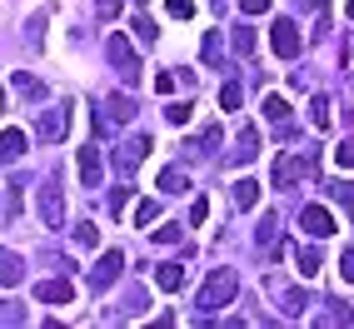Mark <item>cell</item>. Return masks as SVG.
Masks as SVG:
<instances>
[{"mask_svg":"<svg viewBox=\"0 0 354 329\" xmlns=\"http://www.w3.org/2000/svg\"><path fill=\"white\" fill-rule=\"evenodd\" d=\"M234 294H240V270L220 265V270L200 285V310H205V314H215V310H225V304H230Z\"/></svg>","mask_w":354,"mask_h":329,"instance_id":"1","label":"cell"},{"mask_svg":"<svg viewBox=\"0 0 354 329\" xmlns=\"http://www.w3.org/2000/svg\"><path fill=\"white\" fill-rule=\"evenodd\" d=\"M315 175V155H279L274 160V190H290V185Z\"/></svg>","mask_w":354,"mask_h":329,"instance_id":"2","label":"cell"},{"mask_svg":"<svg viewBox=\"0 0 354 329\" xmlns=\"http://www.w3.org/2000/svg\"><path fill=\"white\" fill-rule=\"evenodd\" d=\"M105 55H110V65H115V75H120L125 85H135V80H140V65H135V50H130V40H125V35H110V45H105Z\"/></svg>","mask_w":354,"mask_h":329,"instance_id":"3","label":"cell"},{"mask_svg":"<svg viewBox=\"0 0 354 329\" xmlns=\"http://www.w3.org/2000/svg\"><path fill=\"white\" fill-rule=\"evenodd\" d=\"M40 225L45 229H60L65 225V190L50 180V185H40Z\"/></svg>","mask_w":354,"mask_h":329,"instance_id":"4","label":"cell"},{"mask_svg":"<svg viewBox=\"0 0 354 329\" xmlns=\"http://www.w3.org/2000/svg\"><path fill=\"white\" fill-rule=\"evenodd\" d=\"M65 125H70V105H50V110L35 120L40 145H60V140H65Z\"/></svg>","mask_w":354,"mask_h":329,"instance_id":"5","label":"cell"},{"mask_svg":"<svg viewBox=\"0 0 354 329\" xmlns=\"http://www.w3.org/2000/svg\"><path fill=\"white\" fill-rule=\"evenodd\" d=\"M299 229L310 234V240H329L339 225H335V215H329L324 205H304V209H299Z\"/></svg>","mask_w":354,"mask_h":329,"instance_id":"6","label":"cell"},{"mask_svg":"<svg viewBox=\"0 0 354 329\" xmlns=\"http://www.w3.org/2000/svg\"><path fill=\"white\" fill-rule=\"evenodd\" d=\"M120 270H125V254H120V250H105L100 265L90 270V285H95V290H110L115 279H120Z\"/></svg>","mask_w":354,"mask_h":329,"instance_id":"7","label":"cell"},{"mask_svg":"<svg viewBox=\"0 0 354 329\" xmlns=\"http://www.w3.org/2000/svg\"><path fill=\"white\" fill-rule=\"evenodd\" d=\"M270 45H274L279 60H295V55H299V30H295V20H279V26L270 30Z\"/></svg>","mask_w":354,"mask_h":329,"instance_id":"8","label":"cell"},{"mask_svg":"<svg viewBox=\"0 0 354 329\" xmlns=\"http://www.w3.org/2000/svg\"><path fill=\"white\" fill-rule=\"evenodd\" d=\"M105 180V164H100V145H80V185L85 190H95Z\"/></svg>","mask_w":354,"mask_h":329,"instance_id":"9","label":"cell"},{"mask_svg":"<svg viewBox=\"0 0 354 329\" xmlns=\"http://www.w3.org/2000/svg\"><path fill=\"white\" fill-rule=\"evenodd\" d=\"M125 120H135V100H130V95H110V100H105V115H100V135H105L110 125H125Z\"/></svg>","mask_w":354,"mask_h":329,"instance_id":"10","label":"cell"},{"mask_svg":"<svg viewBox=\"0 0 354 329\" xmlns=\"http://www.w3.org/2000/svg\"><path fill=\"white\" fill-rule=\"evenodd\" d=\"M150 155V140L145 135H135V140H125V150H115V164H120V170H135L140 160Z\"/></svg>","mask_w":354,"mask_h":329,"instance_id":"11","label":"cell"},{"mask_svg":"<svg viewBox=\"0 0 354 329\" xmlns=\"http://www.w3.org/2000/svg\"><path fill=\"white\" fill-rule=\"evenodd\" d=\"M155 290H165V294L185 290V265H155Z\"/></svg>","mask_w":354,"mask_h":329,"instance_id":"12","label":"cell"},{"mask_svg":"<svg viewBox=\"0 0 354 329\" xmlns=\"http://www.w3.org/2000/svg\"><path fill=\"white\" fill-rule=\"evenodd\" d=\"M70 294H75V290H70L65 279H45V285L35 290V299H40V304H70Z\"/></svg>","mask_w":354,"mask_h":329,"instance_id":"13","label":"cell"},{"mask_svg":"<svg viewBox=\"0 0 354 329\" xmlns=\"http://www.w3.org/2000/svg\"><path fill=\"white\" fill-rule=\"evenodd\" d=\"M0 155H6L10 164H15L20 155H26V130H15V125H10L6 135H0Z\"/></svg>","mask_w":354,"mask_h":329,"instance_id":"14","label":"cell"},{"mask_svg":"<svg viewBox=\"0 0 354 329\" xmlns=\"http://www.w3.org/2000/svg\"><path fill=\"white\" fill-rule=\"evenodd\" d=\"M265 120H274V125H290V100L279 95V90H270V95H265Z\"/></svg>","mask_w":354,"mask_h":329,"instance_id":"15","label":"cell"},{"mask_svg":"<svg viewBox=\"0 0 354 329\" xmlns=\"http://www.w3.org/2000/svg\"><path fill=\"white\" fill-rule=\"evenodd\" d=\"M160 190H165V195H185V190H190V175L170 164V170H160Z\"/></svg>","mask_w":354,"mask_h":329,"instance_id":"16","label":"cell"},{"mask_svg":"<svg viewBox=\"0 0 354 329\" xmlns=\"http://www.w3.org/2000/svg\"><path fill=\"white\" fill-rule=\"evenodd\" d=\"M200 55H205V65H220V60H225V40H220V30H205Z\"/></svg>","mask_w":354,"mask_h":329,"instance_id":"17","label":"cell"},{"mask_svg":"<svg viewBox=\"0 0 354 329\" xmlns=\"http://www.w3.org/2000/svg\"><path fill=\"white\" fill-rule=\"evenodd\" d=\"M234 205H240V209H254V205H259V180H240V185H234Z\"/></svg>","mask_w":354,"mask_h":329,"instance_id":"18","label":"cell"},{"mask_svg":"<svg viewBox=\"0 0 354 329\" xmlns=\"http://www.w3.org/2000/svg\"><path fill=\"white\" fill-rule=\"evenodd\" d=\"M295 260H299V274H304V279H315V274H319V265H324V254H319V250H310V245H304V250L295 254Z\"/></svg>","mask_w":354,"mask_h":329,"instance_id":"19","label":"cell"},{"mask_svg":"<svg viewBox=\"0 0 354 329\" xmlns=\"http://www.w3.org/2000/svg\"><path fill=\"white\" fill-rule=\"evenodd\" d=\"M20 200H26V180H10V185H6V220L20 215Z\"/></svg>","mask_w":354,"mask_h":329,"instance_id":"20","label":"cell"},{"mask_svg":"<svg viewBox=\"0 0 354 329\" xmlns=\"http://www.w3.org/2000/svg\"><path fill=\"white\" fill-rule=\"evenodd\" d=\"M274 240H279V215H265L259 220V250H274Z\"/></svg>","mask_w":354,"mask_h":329,"instance_id":"21","label":"cell"},{"mask_svg":"<svg viewBox=\"0 0 354 329\" xmlns=\"http://www.w3.org/2000/svg\"><path fill=\"white\" fill-rule=\"evenodd\" d=\"M324 190L335 195V200H339V205L349 209V220H354V185H349V180H335V185H324Z\"/></svg>","mask_w":354,"mask_h":329,"instance_id":"22","label":"cell"},{"mask_svg":"<svg viewBox=\"0 0 354 329\" xmlns=\"http://www.w3.org/2000/svg\"><path fill=\"white\" fill-rule=\"evenodd\" d=\"M75 245H80V250H95V245H100V229L90 225V220H80V225H75Z\"/></svg>","mask_w":354,"mask_h":329,"instance_id":"23","label":"cell"},{"mask_svg":"<svg viewBox=\"0 0 354 329\" xmlns=\"http://www.w3.org/2000/svg\"><path fill=\"white\" fill-rule=\"evenodd\" d=\"M190 100H175V105H165V120H170V125H190Z\"/></svg>","mask_w":354,"mask_h":329,"instance_id":"24","label":"cell"},{"mask_svg":"<svg viewBox=\"0 0 354 329\" xmlns=\"http://www.w3.org/2000/svg\"><path fill=\"white\" fill-rule=\"evenodd\" d=\"M0 285H20V260H15V254H6V260H0Z\"/></svg>","mask_w":354,"mask_h":329,"instance_id":"25","label":"cell"},{"mask_svg":"<svg viewBox=\"0 0 354 329\" xmlns=\"http://www.w3.org/2000/svg\"><path fill=\"white\" fill-rule=\"evenodd\" d=\"M240 100H245V90L234 85V80H225V85H220V105H225V110H240Z\"/></svg>","mask_w":354,"mask_h":329,"instance_id":"26","label":"cell"},{"mask_svg":"<svg viewBox=\"0 0 354 329\" xmlns=\"http://www.w3.org/2000/svg\"><path fill=\"white\" fill-rule=\"evenodd\" d=\"M215 145H220V125H205V130H200V140H195V150L215 155Z\"/></svg>","mask_w":354,"mask_h":329,"instance_id":"27","label":"cell"},{"mask_svg":"<svg viewBox=\"0 0 354 329\" xmlns=\"http://www.w3.org/2000/svg\"><path fill=\"white\" fill-rule=\"evenodd\" d=\"M310 120H315V130H324V125H329V100H324V95H315V100H310Z\"/></svg>","mask_w":354,"mask_h":329,"instance_id":"28","label":"cell"},{"mask_svg":"<svg viewBox=\"0 0 354 329\" xmlns=\"http://www.w3.org/2000/svg\"><path fill=\"white\" fill-rule=\"evenodd\" d=\"M130 26H135V35L145 40V45H155V35H160V30H155V20H150V15H135Z\"/></svg>","mask_w":354,"mask_h":329,"instance_id":"29","label":"cell"},{"mask_svg":"<svg viewBox=\"0 0 354 329\" xmlns=\"http://www.w3.org/2000/svg\"><path fill=\"white\" fill-rule=\"evenodd\" d=\"M254 150H259V135H254V125H245L240 130V160H250Z\"/></svg>","mask_w":354,"mask_h":329,"instance_id":"30","label":"cell"},{"mask_svg":"<svg viewBox=\"0 0 354 329\" xmlns=\"http://www.w3.org/2000/svg\"><path fill=\"white\" fill-rule=\"evenodd\" d=\"M304 304H310V294H304V290H290V294H285V314H304Z\"/></svg>","mask_w":354,"mask_h":329,"instance_id":"31","label":"cell"},{"mask_svg":"<svg viewBox=\"0 0 354 329\" xmlns=\"http://www.w3.org/2000/svg\"><path fill=\"white\" fill-rule=\"evenodd\" d=\"M165 10H170L175 20H190L195 15V0H165Z\"/></svg>","mask_w":354,"mask_h":329,"instance_id":"32","label":"cell"},{"mask_svg":"<svg viewBox=\"0 0 354 329\" xmlns=\"http://www.w3.org/2000/svg\"><path fill=\"white\" fill-rule=\"evenodd\" d=\"M155 215H160V205H155V200H140V205H135V225H150Z\"/></svg>","mask_w":354,"mask_h":329,"instance_id":"33","label":"cell"},{"mask_svg":"<svg viewBox=\"0 0 354 329\" xmlns=\"http://www.w3.org/2000/svg\"><path fill=\"white\" fill-rule=\"evenodd\" d=\"M15 90H26V95H35V100L45 95V85H40L35 75H15Z\"/></svg>","mask_w":354,"mask_h":329,"instance_id":"34","label":"cell"},{"mask_svg":"<svg viewBox=\"0 0 354 329\" xmlns=\"http://www.w3.org/2000/svg\"><path fill=\"white\" fill-rule=\"evenodd\" d=\"M335 164L339 170H354V140H344V145L335 150Z\"/></svg>","mask_w":354,"mask_h":329,"instance_id":"35","label":"cell"},{"mask_svg":"<svg viewBox=\"0 0 354 329\" xmlns=\"http://www.w3.org/2000/svg\"><path fill=\"white\" fill-rule=\"evenodd\" d=\"M234 50H240V55H250V50H254V35H250V26H240V30H234Z\"/></svg>","mask_w":354,"mask_h":329,"instance_id":"36","label":"cell"},{"mask_svg":"<svg viewBox=\"0 0 354 329\" xmlns=\"http://www.w3.org/2000/svg\"><path fill=\"white\" fill-rule=\"evenodd\" d=\"M339 279H344V285H354V250L339 254Z\"/></svg>","mask_w":354,"mask_h":329,"instance_id":"37","label":"cell"},{"mask_svg":"<svg viewBox=\"0 0 354 329\" xmlns=\"http://www.w3.org/2000/svg\"><path fill=\"white\" fill-rule=\"evenodd\" d=\"M205 220H209V200L200 195V200L190 205V225H205Z\"/></svg>","mask_w":354,"mask_h":329,"instance_id":"38","label":"cell"},{"mask_svg":"<svg viewBox=\"0 0 354 329\" xmlns=\"http://www.w3.org/2000/svg\"><path fill=\"white\" fill-rule=\"evenodd\" d=\"M270 6H274V0H240V10H245V15H265Z\"/></svg>","mask_w":354,"mask_h":329,"instance_id":"39","label":"cell"},{"mask_svg":"<svg viewBox=\"0 0 354 329\" xmlns=\"http://www.w3.org/2000/svg\"><path fill=\"white\" fill-rule=\"evenodd\" d=\"M180 240V229L175 225H165V229H155V245H175Z\"/></svg>","mask_w":354,"mask_h":329,"instance_id":"40","label":"cell"},{"mask_svg":"<svg viewBox=\"0 0 354 329\" xmlns=\"http://www.w3.org/2000/svg\"><path fill=\"white\" fill-rule=\"evenodd\" d=\"M125 205H130V190H125V185H120V190H115V195H110V209H115V215H120V209H125Z\"/></svg>","mask_w":354,"mask_h":329,"instance_id":"41","label":"cell"},{"mask_svg":"<svg viewBox=\"0 0 354 329\" xmlns=\"http://www.w3.org/2000/svg\"><path fill=\"white\" fill-rule=\"evenodd\" d=\"M155 90H160V95H170V90H175V75H165V70H160V75H155Z\"/></svg>","mask_w":354,"mask_h":329,"instance_id":"42","label":"cell"},{"mask_svg":"<svg viewBox=\"0 0 354 329\" xmlns=\"http://www.w3.org/2000/svg\"><path fill=\"white\" fill-rule=\"evenodd\" d=\"M100 15H105V20H115V15H120V0H100Z\"/></svg>","mask_w":354,"mask_h":329,"instance_id":"43","label":"cell"},{"mask_svg":"<svg viewBox=\"0 0 354 329\" xmlns=\"http://www.w3.org/2000/svg\"><path fill=\"white\" fill-rule=\"evenodd\" d=\"M344 10H349V15H354V0H344Z\"/></svg>","mask_w":354,"mask_h":329,"instance_id":"44","label":"cell"},{"mask_svg":"<svg viewBox=\"0 0 354 329\" xmlns=\"http://www.w3.org/2000/svg\"><path fill=\"white\" fill-rule=\"evenodd\" d=\"M349 120H354V110H349Z\"/></svg>","mask_w":354,"mask_h":329,"instance_id":"45","label":"cell"},{"mask_svg":"<svg viewBox=\"0 0 354 329\" xmlns=\"http://www.w3.org/2000/svg\"><path fill=\"white\" fill-rule=\"evenodd\" d=\"M140 6H145V0H140Z\"/></svg>","mask_w":354,"mask_h":329,"instance_id":"46","label":"cell"}]
</instances>
